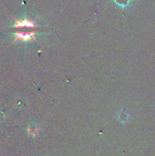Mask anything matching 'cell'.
Returning a JSON list of instances; mask_svg holds the SVG:
<instances>
[{"label": "cell", "mask_w": 155, "mask_h": 156, "mask_svg": "<svg viewBox=\"0 0 155 156\" xmlns=\"http://www.w3.org/2000/svg\"><path fill=\"white\" fill-rule=\"evenodd\" d=\"M34 32H27V33H23V32H18L15 34L16 39L21 40L23 41H30L31 39H34L35 37Z\"/></svg>", "instance_id": "6da1fadb"}, {"label": "cell", "mask_w": 155, "mask_h": 156, "mask_svg": "<svg viewBox=\"0 0 155 156\" xmlns=\"http://www.w3.org/2000/svg\"><path fill=\"white\" fill-rule=\"evenodd\" d=\"M15 27H34L33 21H30V20L24 19L23 21H16L15 24Z\"/></svg>", "instance_id": "7a4b0ae2"}]
</instances>
